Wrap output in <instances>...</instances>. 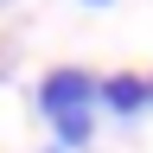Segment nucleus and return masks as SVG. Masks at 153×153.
Here are the masks:
<instances>
[{
  "label": "nucleus",
  "mask_w": 153,
  "mask_h": 153,
  "mask_svg": "<svg viewBox=\"0 0 153 153\" xmlns=\"http://www.w3.org/2000/svg\"><path fill=\"white\" fill-rule=\"evenodd\" d=\"M96 89H102V83H96L83 64H57L45 83H38V108H45L51 121H64V115H89Z\"/></svg>",
  "instance_id": "f257e3e1"
},
{
  "label": "nucleus",
  "mask_w": 153,
  "mask_h": 153,
  "mask_svg": "<svg viewBox=\"0 0 153 153\" xmlns=\"http://www.w3.org/2000/svg\"><path fill=\"white\" fill-rule=\"evenodd\" d=\"M96 96H102L115 115H140V108H153V76H108Z\"/></svg>",
  "instance_id": "f03ea898"
},
{
  "label": "nucleus",
  "mask_w": 153,
  "mask_h": 153,
  "mask_svg": "<svg viewBox=\"0 0 153 153\" xmlns=\"http://www.w3.org/2000/svg\"><path fill=\"white\" fill-rule=\"evenodd\" d=\"M96 7H108V0H96Z\"/></svg>",
  "instance_id": "20e7f679"
},
{
  "label": "nucleus",
  "mask_w": 153,
  "mask_h": 153,
  "mask_svg": "<svg viewBox=\"0 0 153 153\" xmlns=\"http://www.w3.org/2000/svg\"><path fill=\"white\" fill-rule=\"evenodd\" d=\"M89 140V115H64L57 121V147H83Z\"/></svg>",
  "instance_id": "7ed1b4c3"
}]
</instances>
